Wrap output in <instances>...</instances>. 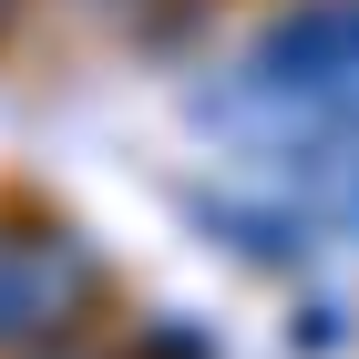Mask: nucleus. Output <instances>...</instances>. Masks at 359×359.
<instances>
[{
    "mask_svg": "<svg viewBox=\"0 0 359 359\" xmlns=\"http://www.w3.org/2000/svg\"><path fill=\"white\" fill-rule=\"evenodd\" d=\"M93 287V257L62 247V236H0V339L62 329Z\"/></svg>",
    "mask_w": 359,
    "mask_h": 359,
    "instance_id": "nucleus-1",
    "label": "nucleus"
}]
</instances>
